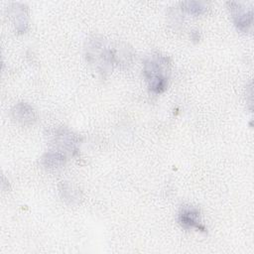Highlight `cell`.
Instances as JSON below:
<instances>
[{"instance_id": "cell-1", "label": "cell", "mask_w": 254, "mask_h": 254, "mask_svg": "<svg viewBox=\"0 0 254 254\" xmlns=\"http://www.w3.org/2000/svg\"><path fill=\"white\" fill-rule=\"evenodd\" d=\"M143 73L151 93H163L169 84L171 74V60L161 54H153L143 64Z\"/></svg>"}, {"instance_id": "cell-3", "label": "cell", "mask_w": 254, "mask_h": 254, "mask_svg": "<svg viewBox=\"0 0 254 254\" xmlns=\"http://www.w3.org/2000/svg\"><path fill=\"white\" fill-rule=\"evenodd\" d=\"M227 7L232 15L233 23L237 30L243 33H247L252 28L253 11L252 8L245 7L239 2H227Z\"/></svg>"}, {"instance_id": "cell-6", "label": "cell", "mask_w": 254, "mask_h": 254, "mask_svg": "<svg viewBox=\"0 0 254 254\" xmlns=\"http://www.w3.org/2000/svg\"><path fill=\"white\" fill-rule=\"evenodd\" d=\"M9 14L13 19L16 31L18 33H25L29 26V16L26 5L12 3L9 8Z\"/></svg>"}, {"instance_id": "cell-5", "label": "cell", "mask_w": 254, "mask_h": 254, "mask_svg": "<svg viewBox=\"0 0 254 254\" xmlns=\"http://www.w3.org/2000/svg\"><path fill=\"white\" fill-rule=\"evenodd\" d=\"M55 144L59 146L62 150L69 152L71 154L77 153V144L79 143V138L76 134L72 133L66 128H60L56 130L54 135Z\"/></svg>"}, {"instance_id": "cell-2", "label": "cell", "mask_w": 254, "mask_h": 254, "mask_svg": "<svg viewBox=\"0 0 254 254\" xmlns=\"http://www.w3.org/2000/svg\"><path fill=\"white\" fill-rule=\"evenodd\" d=\"M118 53L109 47L102 38L92 37L87 41L85 47V57L89 64L93 65L98 72L104 74L109 72L112 65L118 61Z\"/></svg>"}, {"instance_id": "cell-7", "label": "cell", "mask_w": 254, "mask_h": 254, "mask_svg": "<svg viewBox=\"0 0 254 254\" xmlns=\"http://www.w3.org/2000/svg\"><path fill=\"white\" fill-rule=\"evenodd\" d=\"M13 118L22 125H33L37 120L35 109L26 102H19L12 108Z\"/></svg>"}, {"instance_id": "cell-8", "label": "cell", "mask_w": 254, "mask_h": 254, "mask_svg": "<svg viewBox=\"0 0 254 254\" xmlns=\"http://www.w3.org/2000/svg\"><path fill=\"white\" fill-rule=\"evenodd\" d=\"M41 162L46 169L57 171L65 165V155L62 151L51 150L44 154Z\"/></svg>"}, {"instance_id": "cell-9", "label": "cell", "mask_w": 254, "mask_h": 254, "mask_svg": "<svg viewBox=\"0 0 254 254\" xmlns=\"http://www.w3.org/2000/svg\"><path fill=\"white\" fill-rule=\"evenodd\" d=\"M60 193L63 197V199L70 204H74L76 202H78L79 197H80V193L79 190H77L76 189H74L70 184H68L67 182H62L60 184Z\"/></svg>"}, {"instance_id": "cell-10", "label": "cell", "mask_w": 254, "mask_h": 254, "mask_svg": "<svg viewBox=\"0 0 254 254\" xmlns=\"http://www.w3.org/2000/svg\"><path fill=\"white\" fill-rule=\"evenodd\" d=\"M181 8L188 14L198 16L207 11V5L200 1H184L181 3Z\"/></svg>"}, {"instance_id": "cell-11", "label": "cell", "mask_w": 254, "mask_h": 254, "mask_svg": "<svg viewBox=\"0 0 254 254\" xmlns=\"http://www.w3.org/2000/svg\"><path fill=\"white\" fill-rule=\"evenodd\" d=\"M190 39L193 41V42H198L199 39H200V35H199V32L197 30H194L190 33Z\"/></svg>"}, {"instance_id": "cell-4", "label": "cell", "mask_w": 254, "mask_h": 254, "mask_svg": "<svg viewBox=\"0 0 254 254\" xmlns=\"http://www.w3.org/2000/svg\"><path fill=\"white\" fill-rule=\"evenodd\" d=\"M178 221L186 230L195 229L201 232L206 231V228L201 221L200 210L196 206L190 204L183 205L178 214Z\"/></svg>"}]
</instances>
